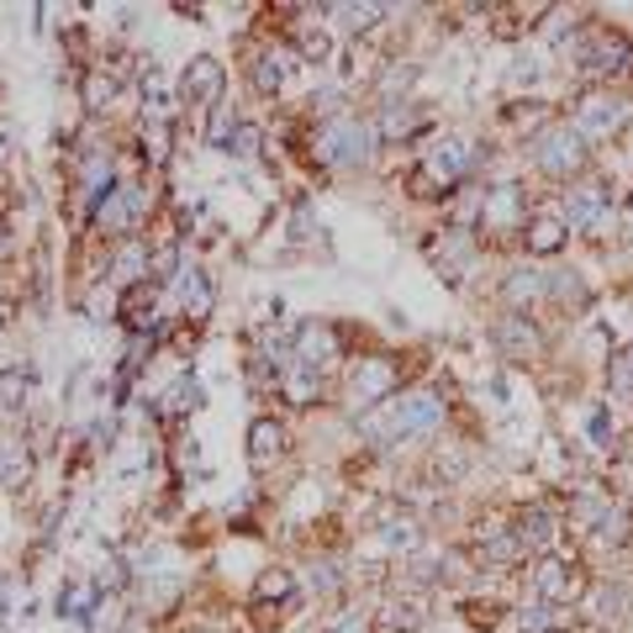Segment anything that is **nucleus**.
Instances as JSON below:
<instances>
[{
  "mask_svg": "<svg viewBox=\"0 0 633 633\" xmlns=\"http://www.w3.org/2000/svg\"><path fill=\"white\" fill-rule=\"evenodd\" d=\"M291 591H296L291 571H265L254 581V602H291Z\"/></svg>",
  "mask_w": 633,
  "mask_h": 633,
  "instance_id": "obj_32",
  "label": "nucleus"
},
{
  "mask_svg": "<svg viewBox=\"0 0 633 633\" xmlns=\"http://www.w3.org/2000/svg\"><path fill=\"white\" fill-rule=\"evenodd\" d=\"M222 153H233V159H254V153H259V127H254V121H238V127H233V138L222 143Z\"/></svg>",
  "mask_w": 633,
  "mask_h": 633,
  "instance_id": "obj_37",
  "label": "nucleus"
},
{
  "mask_svg": "<svg viewBox=\"0 0 633 633\" xmlns=\"http://www.w3.org/2000/svg\"><path fill=\"white\" fill-rule=\"evenodd\" d=\"M591 523H597V539L612 543V549H623V543L633 539V517H629V507H612V502H602V513L591 517Z\"/></svg>",
  "mask_w": 633,
  "mask_h": 633,
  "instance_id": "obj_27",
  "label": "nucleus"
},
{
  "mask_svg": "<svg viewBox=\"0 0 633 633\" xmlns=\"http://www.w3.org/2000/svg\"><path fill=\"white\" fill-rule=\"evenodd\" d=\"M196 407H201V386H196L190 375H180L169 391L159 396V407H153V412H159V418H185V412H196Z\"/></svg>",
  "mask_w": 633,
  "mask_h": 633,
  "instance_id": "obj_26",
  "label": "nucleus"
},
{
  "mask_svg": "<svg viewBox=\"0 0 633 633\" xmlns=\"http://www.w3.org/2000/svg\"><path fill=\"white\" fill-rule=\"evenodd\" d=\"M565 227H575V233H591V238H602L607 227H612V201H607V185L602 180L575 185L571 196H565Z\"/></svg>",
  "mask_w": 633,
  "mask_h": 633,
  "instance_id": "obj_7",
  "label": "nucleus"
},
{
  "mask_svg": "<svg viewBox=\"0 0 633 633\" xmlns=\"http://www.w3.org/2000/svg\"><path fill=\"white\" fill-rule=\"evenodd\" d=\"M470 164H476V149L465 143V138H438L433 149L422 153V169L412 175V185H433L427 196H438V190H449L470 175Z\"/></svg>",
  "mask_w": 633,
  "mask_h": 633,
  "instance_id": "obj_5",
  "label": "nucleus"
},
{
  "mask_svg": "<svg viewBox=\"0 0 633 633\" xmlns=\"http://www.w3.org/2000/svg\"><path fill=\"white\" fill-rule=\"evenodd\" d=\"M32 391H37V370H32V364H5V370H0V407H5V412L32 407Z\"/></svg>",
  "mask_w": 633,
  "mask_h": 633,
  "instance_id": "obj_20",
  "label": "nucleus"
},
{
  "mask_svg": "<svg viewBox=\"0 0 633 633\" xmlns=\"http://www.w3.org/2000/svg\"><path fill=\"white\" fill-rule=\"evenodd\" d=\"M328 11L332 16H343V27L349 32H370L380 16H386V5H370V0H364V5H328Z\"/></svg>",
  "mask_w": 633,
  "mask_h": 633,
  "instance_id": "obj_33",
  "label": "nucleus"
},
{
  "mask_svg": "<svg viewBox=\"0 0 633 633\" xmlns=\"http://www.w3.org/2000/svg\"><path fill=\"white\" fill-rule=\"evenodd\" d=\"M112 274H117V280H127V285L149 280V243L121 238V243H117V254H112Z\"/></svg>",
  "mask_w": 633,
  "mask_h": 633,
  "instance_id": "obj_25",
  "label": "nucleus"
},
{
  "mask_svg": "<svg viewBox=\"0 0 633 633\" xmlns=\"http://www.w3.org/2000/svg\"><path fill=\"white\" fill-rule=\"evenodd\" d=\"M349 396H354V407H380V401H391L396 396V364L386 360V354L360 360V370L349 375Z\"/></svg>",
  "mask_w": 633,
  "mask_h": 633,
  "instance_id": "obj_10",
  "label": "nucleus"
},
{
  "mask_svg": "<svg viewBox=\"0 0 633 633\" xmlns=\"http://www.w3.org/2000/svg\"><path fill=\"white\" fill-rule=\"evenodd\" d=\"M513 534H517V543H523V549H549L560 528H554V513H549V507H528V513L517 517Z\"/></svg>",
  "mask_w": 633,
  "mask_h": 633,
  "instance_id": "obj_24",
  "label": "nucleus"
},
{
  "mask_svg": "<svg viewBox=\"0 0 633 633\" xmlns=\"http://www.w3.org/2000/svg\"><path fill=\"white\" fill-rule=\"evenodd\" d=\"M418 80V69H386V80H380V91L386 95H396V91H407Z\"/></svg>",
  "mask_w": 633,
  "mask_h": 633,
  "instance_id": "obj_44",
  "label": "nucleus"
},
{
  "mask_svg": "<svg viewBox=\"0 0 633 633\" xmlns=\"http://www.w3.org/2000/svg\"><path fill=\"white\" fill-rule=\"evenodd\" d=\"M27 481H32V449L22 438H0V485L22 491Z\"/></svg>",
  "mask_w": 633,
  "mask_h": 633,
  "instance_id": "obj_22",
  "label": "nucleus"
},
{
  "mask_svg": "<svg viewBox=\"0 0 633 633\" xmlns=\"http://www.w3.org/2000/svg\"><path fill=\"white\" fill-rule=\"evenodd\" d=\"M444 422V396L438 391H401L391 401H380V412L364 418V433L375 444H401V438H422Z\"/></svg>",
  "mask_w": 633,
  "mask_h": 633,
  "instance_id": "obj_1",
  "label": "nucleus"
},
{
  "mask_svg": "<svg viewBox=\"0 0 633 633\" xmlns=\"http://www.w3.org/2000/svg\"><path fill=\"white\" fill-rule=\"evenodd\" d=\"M629 602H633L629 586H607L602 591V618L607 623H623V618H629Z\"/></svg>",
  "mask_w": 633,
  "mask_h": 633,
  "instance_id": "obj_40",
  "label": "nucleus"
},
{
  "mask_svg": "<svg viewBox=\"0 0 633 633\" xmlns=\"http://www.w3.org/2000/svg\"><path fill=\"white\" fill-rule=\"evenodd\" d=\"M418 539H422V534H418V523H412V517H401V523H396V517H391V523H380V543H386L391 554H396V549H401V554H407V549H418Z\"/></svg>",
  "mask_w": 633,
  "mask_h": 633,
  "instance_id": "obj_34",
  "label": "nucleus"
},
{
  "mask_svg": "<svg viewBox=\"0 0 633 633\" xmlns=\"http://www.w3.org/2000/svg\"><path fill=\"white\" fill-rule=\"evenodd\" d=\"M543 291H549V274H539V270H513V274H507V302H513V306L539 302Z\"/></svg>",
  "mask_w": 633,
  "mask_h": 633,
  "instance_id": "obj_29",
  "label": "nucleus"
},
{
  "mask_svg": "<svg viewBox=\"0 0 633 633\" xmlns=\"http://www.w3.org/2000/svg\"><path fill=\"white\" fill-rule=\"evenodd\" d=\"M291 63H296L291 48H265V54L254 59V85H259L265 95H280L285 85H291Z\"/></svg>",
  "mask_w": 633,
  "mask_h": 633,
  "instance_id": "obj_18",
  "label": "nucleus"
},
{
  "mask_svg": "<svg viewBox=\"0 0 633 633\" xmlns=\"http://www.w3.org/2000/svg\"><path fill=\"white\" fill-rule=\"evenodd\" d=\"M370 629H375V623H370L364 607H343V612L328 623V633H370Z\"/></svg>",
  "mask_w": 633,
  "mask_h": 633,
  "instance_id": "obj_39",
  "label": "nucleus"
},
{
  "mask_svg": "<svg viewBox=\"0 0 633 633\" xmlns=\"http://www.w3.org/2000/svg\"><path fill=\"white\" fill-rule=\"evenodd\" d=\"M91 629L95 633H121V607L117 602H101V607H95V618H91Z\"/></svg>",
  "mask_w": 633,
  "mask_h": 633,
  "instance_id": "obj_43",
  "label": "nucleus"
},
{
  "mask_svg": "<svg viewBox=\"0 0 633 633\" xmlns=\"http://www.w3.org/2000/svg\"><path fill=\"white\" fill-rule=\"evenodd\" d=\"M465 618H470V629H496V623H502V607L496 602H465Z\"/></svg>",
  "mask_w": 633,
  "mask_h": 633,
  "instance_id": "obj_41",
  "label": "nucleus"
},
{
  "mask_svg": "<svg viewBox=\"0 0 633 633\" xmlns=\"http://www.w3.org/2000/svg\"><path fill=\"white\" fill-rule=\"evenodd\" d=\"M338 360V332L328 323H302V328L291 332V360L285 370L291 375H302V380H323V370Z\"/></svg>",
  "mask_w": 633,
  "mask_h": 633,
  "instance_id": "obj_6",
  "label": "nucleus"
},
{
  "mask_svg": "<svg viewBox=\"0 0 633 633\" xmlns=\"http://www.w3.org/2000/svg\"><path fill=\"white\" fill-rule=\"evenodd\" d=\"M222 85H227V69L211 59V54H201V59H190L185 63V74H180V101L185 106H216L222 101Z\"/></svg>",
  "mask_w": 633,
  "mask_h": 633,
  "instance_id": "obj_11",
  "label": "nucleus"
},
{
  "mask_svg": "<svg viewBox=\"0 0 633 633\" xmlns=\"http://www.w3.org/2000/svg\"><path fill=\"white\" fill-rule=\"evenodd\" d=\"M422 623H427L422 597H391V602H386V629L391 633H418Z\"/></svg>",
  "mask_w": 633,
  "mask_h": 633,
  "instance_id": "obj_28",
  "label": "nucleus"
},
{
  "mask_svg": "<svg viewBox=\"0 0 633 633\" xmlns=\"http://www.w3.org/2000/svg\"><path fill=\"white\" fill-rule=\"evenodd\" d=\"M623 227L633 233V190H629V201H623Z\"/></svg>",
  "mask_w": 633,
  "mask_h": 633,
  "instance_id": "obj_46",
  "label": "nucleus"
},
{
  "mask_svg": "<svg viewBox=\"0 0 633 633\" xmlns=\"http://www.w3.org/2000/svg\"><path fill=\"white\" fill-rule=\"evenodd\" d=\"M375 153V127L360 117H332L323 132H317V159L328 169H360L364 159Z\"/></svg>",
  "mask_w": 633,
  "mask_h": 633,
  "instance_id": "obj_2",
  "label": "nucleus"
},
{
  "mask_svg": "<svg viewBox=\"0 0 633 633\" xmlns=\"http://www.w3.org/2000/svg\"><path fill=\"white\" fill-rule=\"evenodd\" d=\"M121 586H127V560L106 554V560H101V571H95V591H121Z\"/></svg>",
  "mask_w": 633,
  "mask_h": 633,
  "instance_id": "obj_38",
  "label": "nucleus"
},
{
  "mask_svg": "<svg viewBox=\"0 0 633 633\" xmlns=\"http://www.w3.org/2000/svg\"><path fill=\"white\" fill-rule=\"evenodd\" d=\"M534 591H539L549 607H571L581 591H586V571L575 560H560V554H543L539 571H534Z\"/></svg>",
  "mask_w": 633,
  "mask_h": 633,
  "instance_id": "obj_8",
  "label": "nucleus"
},
{
  "mask_svg": "<svg viewBox=\"0 0 633 633\" xmlns=\"http://www.w3.org/2000/svg\"><path fill=\"white\" fill-rule=\"evenodd\" d=\"M280 454H285V427L274 418H259L248 427V465H254V470H270Z\"/></svg>",
  "mask_w": 633,
  "mask_h": 633,
  "instance_id": "obj_17",
  "label": "nucleus"
},
{
  "mask_svg": "<svg viewBox=\"0 0 633 633\" xmlns=\"http://www.w3.org/2000/svg\"><path fill=\"white\" fill-rule=\"evenodd\" d=\"M149 274H153V285H159V280H175V274H180V243L149 248Z\"/></svg>",
  "mask_w": 633,
  "mask_h": 633,
  "instance_id": "obj_35",
  "label": "nucleus"
},
{
  "mask_svg": "<svg viewBox=\"0 0 633 633\" xmlns=\"http://www.w3.org/2000/svg\"><path fill=\"white\" fill-rule=\"evenodd\" d=\"M496 343L513 354V360H528V354H539V332L528 317H502L496 323Z\"/></svg>",
  "mask_w": 633,
  "mask_h": 633,
  "instance_id": "obj_23",
  "label": "nucleus"
},
{
  "mask_svg": "<svg viewBox=\"0 0 633 633\" xmlns=\"http://www.w3.org/2000/svg\"><path fill=\"white\" fill-rule=\"evenodd\" d=\"M5 612H11V581L0 575V629H5Z\"/></svg>",
  "mask_w": 633,
  "mask_h": 633,
  "instance_id": "obj_45",
  "label": "nucleus"
},
{
  "mask_svg": "<svg viewBox=\"0 0 633 633\" xmlns=\"http://www.w3.org/2000/svg\"><path fill=\"white\" fill-rule=\"evenodd\" d=\"M296 59L302 63H328L332 59V37L323 27H302L296 32Z\"/></svg>",
  "mask_w": 633,
  "mask_h": 633,
  "instance_id": "obj_31",
  "label": "nucleus"
},
{
  "mask_svg": "<svg viewBox=\"0 0 633 633\" xmlns=\"http://www.w3.org/2000/svg\"><path fill=\"white\" fill-rule=\"evenodd\" d=\"M149 207H153L149 185H112L106 201L91 211V222L101 227V233H112V238H132L138 222L149 216Z\"/></svg>",
  "mask_w": 633,
  "mask_h": 633,
  "instance_id": "obj_4",
  "label": "nucleus"
},
{
  "mask_svg": "<svg viewBox=\"0 0 633 633\" xmlns=\"http://www.w3.org/2000/svg\"><path fill=\"white\" fill-rule=\"evenodd\" d=\"M607 375H612V391H633V343L618 354V360H612V370H607Z\"/></svg>",
  "mask_w": 633,
  "mask_h": 633,
  "instance_id": "obj_42",
  "label": "nucleus"
},
{
  "mask_svg": "<svg viewBox=\"0 0 633 633\" xmlns=\"http://www.w3.org/2000/svg\"><path fill=\"white\" fill-rule=\"evenodd\" d=\"M180 285H175V296H180V312L190 317V323H207L211 306H216V291H211V274L201 270V265H190V270L175 274Z\"/></svg>",
  "mask_w": 633,
  "mask_h": 633,
  "instance_id": "obj_13",
  "label": "nucleus"
},
{
  "mask_svg": "<svg viewBox=\"0 0 633 633\" xmlns=\"http://www.w3.org/2000/svg\"><path fill=\"white\" fill-rule=\"evenodd\" d=\"M513 222H523V196H517V185H496V190H485L481 227H513Z\"/></svg>",
  "mask_w": 633,
  "mask_h": 633,
  "instance_id": "obj_21",
  "label": "nucleus"
},
{
  "mask_svg": "<svg viewBox=\"0 0 633 633\" xmlns=\"http://www.w3.org/2000/svg\"><path fill=\"white\" fill-rule=\"evenodd\" d=\"M523 554H528V549L517 543L513 528H502V534H491V539H485V560H496V565H513V560H523Z\"/></svg>",
  "mask_w": 633,
  "mask_h": 633,
  "instance_id": "obj_36",
  "label": "nucleus"
},
{
  "mask_svg": "<svg viewBox=\"0 0 633 633\" xmlns=\"http://www.w3.org/2000/svg\"><path fill=\"white\" fill-rule=\"evenodd\" d=\"M54 607H59L63 623H91L95 607H101V591H95V581H80V575H74V581L59 586V602Z\"/></svg>",
  "mask_w": 633,
  "mask_h": 633,
  "instance_id": "obj_15",
  "label": "nucleus"
},
{
  "mask_svg": "<svg viewBox=\"0 0 633 633\" xmlns=\"http://www.w3.org/2000/svg\"><path fill=\"white\" fill-rule=\"evenodd\" d=\"M565 216L560 211H534L528 222H523V243H528V254H539V259H549V254H560L565 248Z\"/></svg>",
  "mask_w": 633,
  "mask_h": 633,
  "instance_id": "obj_14",
  "label": "nucleus"
},
{
  "mask_svg": "<svg viewBox=\"0 0 633 633\" xmlns=\"http://www.w3.org/2000/svg\"><path fill=\"white\" fill-rule=\"evenodd\" d=\"M112 101H117V80H112L106 69H91V74H85V106L101 117V112H112Z\"/></svg>",
  "mask_w": 633,
  "mask_h": 633,
  "instance_id": "obj_30",
  "label": "nucleus"
},
{
  "mask_svg": "<svg viewBox=\"0 0 633 633\" xmlns=\"http://www.w3.org/2000/svg\"><path fill=\"white\" fill-rule=\"evenodd\" d=\"M153 302H159V285H153V280H138V285H127V296L117 302V312L127 317V328L138 332V338L153 328Z\"/></svg>",
  "mask_w": 633,
  "mask_h": 633,
  "instance_id": "obj_19",
  "label": "nucleus"
},
{
  "mask_svg": "<svg viewBox=\"0 0 633 633\" xmlns=\"http://www.w3.org/2000/svg\"><path fill=\"white\" fill-rule=\"evenodd\" d=\"M623 117H629V106L612 91H591L575 101V132H581V138H612V132L623 127Z\"/></svg>",
  "mask_w": 633,
  "mask_h": 633,
  "instance_id": "obj_9",
  "label": "nucleus"
},
{
  "mask_svg": "<svg viewBox=\"0 0 633 633\" xmlns=\"http://www.w3.org/2000/svg\"><path fill=\"white\" fill-rule=\"evenodd\" d=\"M534 164H539L543 175H554V180H571V175L586 169V138L575 132L571 121L543 127L539 138H534Z\"/></svg>",
  "mask_w": 633,
  "mask_h": 633,
  "instance_id": "obj_3",
  "label": "nucleus"
},
{
  "mask_svg": "<svg viewBox=\"0 0 633 633\" xmlns=\"http://www.w3.org/2000/svg\"><path fill=\"white\" fill-rule=\"evenodd\" d=\"M575 59H581V74H618L633 59V43L612 37V32H597V37H586L575 48Z\"/></svg>",
  "mask_w": 633,
  "mask_h": 633,
  "instance_id": "obj_12",
  "label": "nucleus"
},
{
  "mask_svg": "<svg viewBox=\"0 0 633 633\" xmlns=\"http://www.w3.org/2000/svg\"><path fill=\"white\" fill-rule=\"evenodd\" d=\"M370 127H375V143H407L422 127V112L412 101H391V106L380 112V121H370Z\"/></svg>",
  "mask_w": 633,
  "mask_h": 633,
  "instance_id": "obj_16",
  "label": "nucleus"
}]
</instances>
